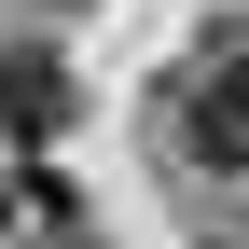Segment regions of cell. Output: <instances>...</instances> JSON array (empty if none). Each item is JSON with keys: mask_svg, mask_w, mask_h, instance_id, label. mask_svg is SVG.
<instances>
[{"mask_svg": "<svg viewBox=\"0 0 249 249\" xmlns=\"http://www.w3.org/2000/svg\"><path fill=\"white\" fill-rule=\"evenodd\" d=\"M70 111H83V97H70V55H42V42H0V139H28V152H42Z\"/></svg>", "mask_w": 249, "mask_h": 249, "instance_id": "7a4b0ae2", "label": "cell"}, {"mask_svg": "<svg viewBox=\"0 0 249 249\" xmlns=\"http://www.w3.org/2000/svg\"><path fill=\"white\" fill-rule=\"evenodd\" d=\"M70 249H83V235H70Z\"/></svg>", "mask_w": 249, "mask_h": 249, "instance_id": "3957f363", "label": "cell"}, {"mask_svg": "<svg viewBox=\"0 0 249 249\" xmlns=\"http://www.w3.org/2000/svg\"><path fill=\"white\" fill-rule=\"evenodd\" d=\"M180 152L208 180H249V14H208L180 55Z\"/></svg>", "mask_w": 249, "mask_h": 249, "instance_id": "6da1fadb", "label": "cell"}]
</instances>
